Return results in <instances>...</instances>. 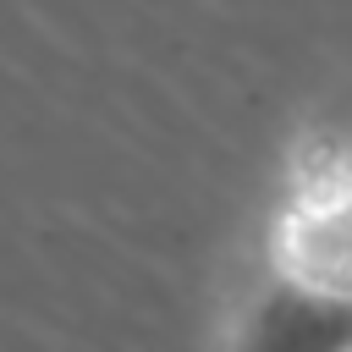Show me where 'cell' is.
<instances>
[{
    "mask_svg": "<svg viewBox=\"0 0 352 352\" xmlns=\"http://www.w3.org/2000/svg\"><path fill=\"white\" fill-rule=\"evenodd\" d=\"M264 275L352 302V132L292 148L264 214Z\"/></svg>",
    "mask_w": 352,
    "mask_h": 352,
    "instance_id": "6da1fadb",
    "label": "cell"
},
{
    "mask_svg": "<svg viewBox=\"0 0 352 352\" xmlns=\"http://www.w3.org/2000/svg\"><path fill=\"white\" fill-rule=\"evenodd\" d=\"M220 352H352V302L258 275L231 314Z\"/></svg>",
    "mask_w": 352,
    "mask_h": 352,
    "instance_id": "7a4b0ae2",
    "label": "cell"
}]
</instances>
